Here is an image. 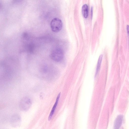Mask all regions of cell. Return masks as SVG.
I'll use <instances>...</instances> for the list:
<instances>
[{
  "mask_svg": "<svg viewBox=\"0 0 129 129\" xmlns=\"http://www.w3.org/2000/svg\"><path fill=\"white\" fill-rule=\"evenodd\" d=\"M60 93L58 94L57 96L55 103L54 104L49 115V116L48 118V119L49 120H50L51 119L54 113L56 108L58 104V102L59 100V99L60 98Z\"/></svg>",
  "mask_w": 129,
  "mask_h": 129,
  "instance_id": "cell-6",
  "label": "cell"
},
{
  "mask_svg": "<svg viewBox=\"0 0 129 129\" xmlns=\"http://www.w3.org/2000/svg\"><path fill=\"white\" fill-rule=\"evenodd\" d=\"M102 57L103 55H101L99 57L98 62L95 76H96L97 75L100 69L102 60Z\"/></svg>",
  "mask_w": 129,
  "mask_h": 129,
  "instance_id": "cell-8",
  "label": "cell"
},
{
  "mask_svg": "<svg viewBox=\"0 0 129 129\" xmlns=\"http://www.w3.org/2000/svg\"><path fill=\"white\" fill-rule=\"evenodd\" d=\"M82 12L83 17L87 18L88 16V7L86 4H84L82 8Z\"/></svg>",
  "mask_w": 129,
  "mask_h": 129,
  "instance_id": "cell-7",
  "label": "cell"
},
{
  "mask_svg": "<svg viewBox=\"0 0 129 129\" xmlns=\"http://www.w3.org/2000/svg\"><path fill=\"white\" fill-rule=\"evenodd\" d=\"M91 17L92 16V8H91Z\"/></svg>",
  "mask_w": 129,
  "mask_h": 129,
  "instance_id": "cell-10",
  "label": "cell"
},
{
  "mask_svg": "<svg viewBox=\"0 0 129 129\" xmlns=\"http://www.w3.org/2000/svg\"><path fill=\"white\" fill-rule=\"evenodd\" d=\"M15 0L16 1H17L18 2V1H20L21 0Z\"/></svg>",
  "mask_w": 129,
  "mask_h": 129,
  "instance_id": "cell-11",
  "label": "cell"
},
{
  "mask_svg": "<svg viewBox=\"0 0 129 129\" xmlns=\"http://www.w3.org/2000/svg\"><path fill=\"white\" fill-rule=\"evenodd\" d=\"M64 55L63 50L59 48H56L53 49L51 51L50 56L54 61L59 62L63 58Z\"/></svg>",
  "mask_w": 129,
  "mask_h": 129,
  "instance_id": "cell-1",
  "label": "cell"
},
{
  "mask_svg": "<svg viewBox=\"0 0 129 129\" xmlns=\"http://www.w3.org/2000/svg\"><path fill=\"white\" fill-rule=\"evenodd\" d=\"M123 119V116L122 115H119L117 116L114 123V128L118 129L120 127L122 123Z\"/></svg>",
  "mask_w": 129,
  "mask_h": 129,
  "instance_id": "cell-5",
  "label": "cell"
},
{
  "mask_svg": "<svg viewBox=\"0 0 129 129\" xmlns=\"http://www.w3.org/2000/svg\"><path fill=\"white\" fill-rule=\"evenodd\" d=\"M32 103L31 100L28 97H24L20 101L19 104L20 109L22 111H26L30 108Z\"/></svg>",
  "mask_w": 129,
  "mask_h": 129,
  "instance_id": "cell-3",
  "label": "cell"
},
{
  "mask_svg": "<svg viewBox=\"0 0 129 129\" xmlns=\"http://www.w3.org/2000/svg\"><path fill=\"white\" fill-rule=\"evenodd\" d=\"M126 29L127 34L128 36H129V25H127L126 26Z\"/></svg>",
  "mask_w": 129,
  "mask_h": 129,
  "instance_id": "cell-9",
  "label": "cell"
},
{
  "mask_svg": "<svg viewBox=\"0 0 129 129\" xmlns=\"http://www.w3.org/2000/svg\"><path fill=\"white\" fill-rule=\"evenodd\" d=\"M21 122V117L18 114H14L11 117L10 123L11 125L14 127L18 126L20 124Z\"/></svg>",
  "mask_w": 129,
  "mask_h": 129,
  "instance_id": "cell-4",
  "label": "cell"
},
{
  "mask_svg": "<svg viewBox=\"0 0 129 129\" xmlns=\"http://www.w3.org/2000/svg\"><path fill=\"white\" fill-rule=\"evenodd\" d=\"M62 23L61 20L57 18L53 19L50 23V27L52 31L54 32H58L61 29Z\"/></svg>",
  "mask_w": 129,
  "mask_h": 129,
  "instance_id": "cell-2",
  "label": "cell"
}]
</instances>
